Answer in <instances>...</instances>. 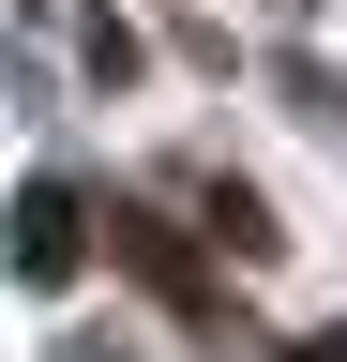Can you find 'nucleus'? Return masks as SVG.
<instances>
[{
  "label": "nucleus",
  "instance_id": "obj_1",
  "mask_svg": "<svg viewBox=\"0 0 347 362\" xmlns=\"http://www.w3.org/2000/svg\"><path fill=\"white\" fill-rule=\"evenodd\" d=\"M16 287H61L76 257H91V197H76V181H16Z\"/></svg>",
  "mask_w": 347,
  "mask_h": 362
},
{
  "label": "nucleus",
  "instance_id": "obj_2",
  "mask_svg": "<svg viewBox=\"0 0 347 362\" xmlns=\"http://www.w3.org/2000/svg\"><path fill=\"white\" fill-rule=\"evenodd\" d=\"M302 362H347V332H332V347H302Z\"/></svg>",
  "mask_w": 347,
  "mask_h": 362
}]
</instances>
